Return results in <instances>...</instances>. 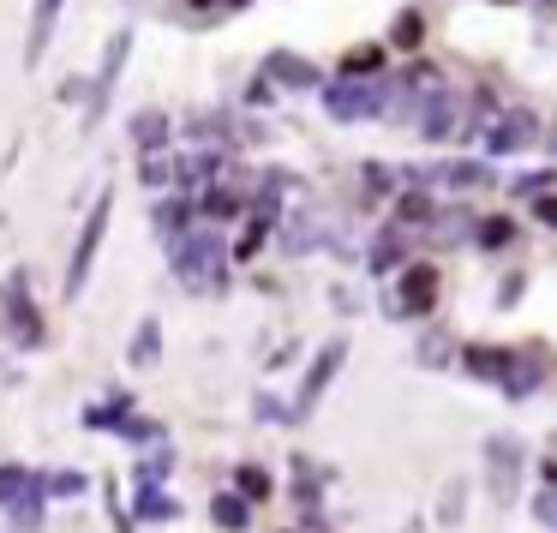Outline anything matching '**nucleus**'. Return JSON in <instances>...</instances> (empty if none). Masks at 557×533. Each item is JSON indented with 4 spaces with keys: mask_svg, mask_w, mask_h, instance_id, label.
Returning <instances> with one entry per match:
<instances>
[{
    "mask_svg": "<svg viewBox=\"0 0 557 533\" xmlns=\"http://www.w3.org/2000/svg\"><path fill=\"white\" fill-rule=\"evenodd\" d=\"M54 18H60V0H36V12H30V42H24V60H30V66L42 60V48H48V36H54Z\"/></svg>",
    "mask_w": 557,
    "mask_h": 533,
    "instance_id": "obj_1",
    "label": "nucleus"
}]
</instances>
